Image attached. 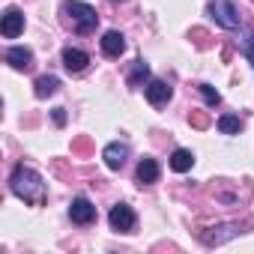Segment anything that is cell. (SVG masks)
I'll list each match as a JSON object with an SVG mask.
<instances>
[{
	"instance_id": "9a60e30c",
	"label": "cell",
	"mask_w": 254,
	"mask_h": 254,
	"mask_svg": "<svg viewBox=\"0 0 254 254\" xmlns=\"http://www.w3.org/2000/svg\"><path fill=\"white\" fill-rule=\"evenodd\" d=\"M239 129H242L239 117H233V114L218 117V132H224V135H239Z\"/></svg>"
},
{
	"instance_id": "ba28073f",
	"label": "cell",
	"mask_w": 254,
	"mask_h": 254,
	"mask_svg": "<svg viewBox=\"0 0 254 254\" xmlns=\"http://www.w3.org/2000/svg\"><path fill=\"white\" fill-rule=\"evenodd\" d=\"M102 159H105V165L111 171H120L126 165V159H129V147H126V144H108L105 153H102Z\"/></svg>"
},
{
	"instance_id": "ac0fdd59",
	"label": "cell",
	"mask_w": 254,
	"mask_h": 254,
	"mask_svg": "<svg viewBox=\"0 0 254 254\" xmlns=\"http://www.w3.org/2000/svg\"><path fill=\"white\" fill-rule=\"evenodd\" d=\"M200 93H203V99H206L209 105H218V102H221L218 90H215V87H209V84H200Z\"/></svg>"
},
{
	"instance_id": "8fae6325",
	"label": "cell",
	"mask_w": 254,
	"mask_h": 254,
	"mask_svg": "<svg viewBox=\"0 0 254 254\" xmlns=\"http://www.w3.org/2000/svg\"><path fill=\"white\" fill-rule=\"evenodd\" d=\"M171 96H174L171 84H165V81H150V84H147V99H150L153 105H165Z\"/></svg>"
},
{
	"instance_id": "e0dca14e",
	"label": "cell",
	"mask_w": 254,
	"mask_h": 254,
	"mask_svg": "<svg viewBox=\"0 0 254 254\" xmlns=\"http://www.w3.org/2000/svg\"><path fill=\"white\" fill-rule=\"evenodd\" d=\"M242 51H245L248 63L254 66V30H251V33H245V39H242Z\"/></svg>"
},
{
	"instance_id": "ffe728a7",
	"label": "cell",
	"mask_w": 254,
	"mask_h": 254,
	"mask_svg": "<svg viewBox=\"0 0 254 254\" xmlns=\"http://www.w3.org/2000/svg\"><path fill=\"white\" fill-rule=\"evenodd\" d=\"M54 123H57V126H63V123H66V114H63V108H54Z\"/></svg>"
},
{
	"instance_id": "8992f818",
	"label": "cell",
	"mask_w": 254,
	"mask_h": 254,
	"mask_svg": "<svg viewBox=\"0 0 254 254\" xmlns=\"http://www.w3.org/2000/svg\"><path fill=\"white\" fill-rule=\"evenodd\" d=\"M69 215H72L75 224H90V221H96V206L87 197H75L72 206H69Z\"/></svg>"
},
{
	"instance_id": "4fadbf2b",
	"label": "cell",
	"mask_w": 254,
	"mask_h": 254,
	"mask_svg": "<svg viewBox=\"0 0 254 254\" xmlns=\"http://www.w3.org/2000/svg\"><path fill=\"white\" fill-rule=\"evenodd\" d=\"M57 90H60V78H54V75L36 78V96H39V99H48V96H54Z\"/></svg>"
},
{
	"instance_id": "5b68a950",
	"label": "cell",
	"mask_w": 254,
	"mask_h": 254,
	"mask_svg": "<svg viewBox=\"0 0 254 254\" xmlns=\"http://www.w3.org/2000/svg\"><path fill=\"white\" fill-rule=\"evenodd\" d=\"M21 30H24V15H21V9L9 6V9L3 12V21H0V33H3L6 39H15Z\"/></svg>"
},
{
	"instance_id": "5bb4252c",
	"label": "cell",
	"mask_w": 254,
	"mask_h": 254,
	"mask_svg": "<svg viewBox=\"0 0 254 254\" xmlns=\"http://www.w3.org/2000/svg\"><path fill=\"white\" fill-rule=\"evenodd\" d=\"M191 165H194V156H191V150H174V156H171V168H174L177 174H186V171H191Z\"/></svg>"
},
{
	"instance_id": "30bf717a",
	"label": "cell",
	"mask_w": 254,
	"mask_h": 254,
	"mask_svg": "<svg viewBox=\"0 0 254 254\" xmlns=\"http://www.w3.org/2000/svg\"><path fill=\"white\" fill-rule=\"evenodd\" d=\"M87 63H90V57H87L81 48H66V51H63V66H66L69 72H84Z\"/></svg>"
},
{
	"instance_id": "52a82bcc",
	"label": "cell",
	"mask_w": 254,
	"mask_h": 254,
	"mask_svg": "<svg viewBox=\"0 0 254 254\" xmlns=\"http://www.w3.org/2000/svg\"><path fill=\"white\" fill-rule=\"evenodd\" d=\"M6 63L18 72H27V69H33V51L24 48V45H15V48L6 51Z\"/></svg>"
},
{
	"instance_id": "2e32d148",
	"label": "cell",
	"mask_w": 254,
	"mask_h": 254,
	"mask_svg": "<svg viewBox=\"0 0 254 254\" xmlns=\"http://www.w3.org/2000/svg\"><path fill=\"white\" fill-rule=\"evenodd\" d=\"M147 78H150V66H147L144 60H135V69H132V75H129V84H132V87H141Z\"/></svg>"
},
{
	"instance_id": "d6986e66",
	"label": "cell",
	"mask_w": 254,
	"mask_h": 254,
	"mask_svg": "<svg viewBox=\"0 0 254 254\" xmlns=\"http://www.w3.org/2000/svg\"><path fill=\"white\" fill-rule=\"evenodd\" d=\"M191 123L197 126V129H206V123H209V120H206V114H191Z\"/></svg>"
},
{
	"instance_id": "7c38bea8",
	"label": "cell",
	"mask_w": 254,
	"mask_h": 254,
	"mask_svg": "<svg viewBox=\"0 0 254 254\" xmlns=\"http://www.w3.org/2000/svg\"><path fill=\"white\" fill-rule=\"evenodd\" d=\"M159 180V162L156 159H141L138 165V183L141 186H153Z\"/></svg>"
},
{
	"instance_id": "9c48e42d",
	"label": "cell",
	"mask_w": 254,
	"mask_h": 254,
	"mask_svg": "<svg viewBox=\"0 0 254 254\" xmlns=\"http://www.w3.org/2000/svg\"><path fill=\"white\" fill-rule=\"evenodd\" d=\"M102 51H105L108 57H120V54L126 51V39H123V33L108 30V33L102 36Z\"/></svg>"
},
{
	"instance_id": "3957f363",
	"label": "cell",
	"mask_w": 254,
	"mask_h": 254,
	"mask_svg": "<svg viewBox=\"0 0 254 254\" xmlns=\"http://www.w3.org/2000/svg\"><path fill=\"white\" fill-rule=\"evenodd\" d=\"M209 12H212V18H215L221 27H227V30H236V27H239V9L230 3V0H215V3L209 6Z\"/></svg>"
},
{
	"instance_id": "277c9868",
	"label": "cell",
	"mask_w": 254,
	"mask_h": 254,
	"mask_svg": "<svg viewBox=\"0 0 254 254\" xmlns=\"http://www.w3.org/2000/svg\"><path fill=\"white\" fill-rule=\"evenodd\" d=\"M108 221H111V227H114V230H123V233H129V230L135 227V209H132L129 203H117V206L111 209Z\"/></svg>"
},
{
	"instance_id": "7a4b0ae2",
	"label": "cell",
	"mask_w": 254,
	"mask_h": 254,
	"mask_svg": "<svg viewBox=\"0 0 254 254\" xmlns=\"http://www.w3.org/2000/svg\"><path fill=\"white\" fill-rule=\"evenodd\" d=\"M60 12H63V21H66L75 33H90V30L99 24L96 9L87 6V3H81V0H66V3L60 6Z\"/></svg>"
},
{
	"instance_id": "6da1fadb",
	"label": "cell",
	"mask_w": 254,
	"mask_h": 254,
	"mask_svg": "<svg viewBox=\"0 0 254 254\" xmlns=\"http://www.w3.org/2000/svg\"><path fill=\"white\" fill-rule=\"evenodd\" d=\"M9 183H12V191H15V194H18L24 203H33V206H39V203L45 200V183H42V177H39L33 168H24V165H18Z\"/></svg>"
}]
</instances>
